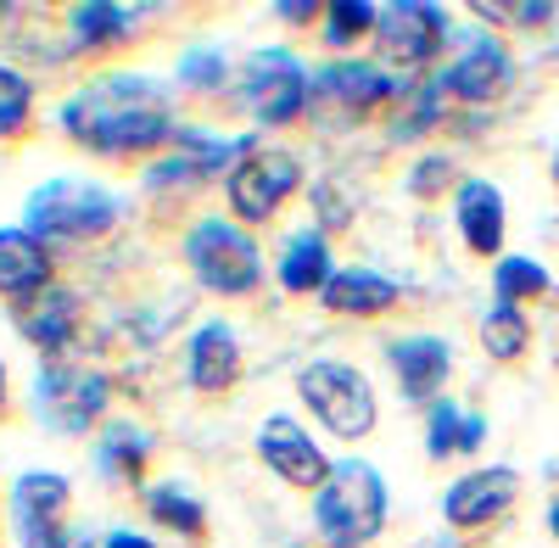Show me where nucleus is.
Wrapping results in <instances>:
<instances>
[{
    "label": "nucleus",
    "mask_w": 559,
    "mask_h": 548,
    "mask_svg": "<svg viewBox=\"0 0 559 548\" xmlns=\"http://www.w3.org/2000/svg\"><path fill=\"white\" fill-rule=\"evenodd\" d=\"M62 134L90 157H152L174 146V96L152 73H90L57 107Z\"/></svg>",
    "instance_id": "nucleus-1"
},
{
    "label": "nucleus",
    "mask_w": 559,
    "mask_h": 548,
    "mask_svg": "<svg viewBox=\"0 0 559 548\" xmlns=\"http://www.w3.org/2000/svg\"><path fill=\"white\" fill-rule=\"evenodd\" d=\"M123 218V196L107 191L102 179L90 174H51L45 186L28 191L23 202V230H34L45 247H84V241H102L118 230Z\"/></svg>",
    "instance_id": "nucleus-2"
},
{
    "label": "nucleus",
    "mask_w": 559,
    "mask_h": 548,
    "mask_svg": "<svg viewBox=\"0 0 559 548\" xmlns=\"http://www.w3.org/2000/svg\"><path fill=\"white\" fill-rule=\"evenodd\" d=\"M386 476L353 453V460H336L313 492V532L324 548H369L386 532Z\"/></svg>",
    "instance_id": "nucleus-3"
},
{
    "label": "nucleus",
    "mask_w": 559,
    "mask_h": 548,
    "mask_svg": "<svg viewBox=\"0 0 559 548\" xmlns=\"http://www.w3.org/2000/svg\"><path fill=\"white\" fill-rule=\"evenodd\" d=\"M179 258L191 269V281L213 297H252L263 286V252H258L252 230L224 213L197 218L179 241Z\"/></svg>",
    "instance_id": "nucleus-4"
},
{
    "label": "nucleus",
    "mask_w": 559,
    "mask_h": 548,
    "mask_svg": "<svg viewBox=\"0 0 559 548\" xmlns=\"http://www.w3.org/2000/svg\"><path fill=\"white\" fill-rule=\"evenodd\" d=\"M408 79L364 62V57H331L324 68H313V90H308V118L331 123V129H353L364 118H376L381 107H397L408 96Z\"/></svg>",
    "instance_id": "nucleus-5"
},
{
    "label": "nucleus",
    "mask_w": 559,
    "mask_h": 548,
    "mask_svg": "<svg viewBox=\"0 0 559 548\" xmlns=\"http://www.w3.org/2000/svg\"><path fill=\"white\" fill-rule=\"evenodd\" d=\"M297 397H302L308 415L331 437H342V442H364L369 431L381 426L376 386H369L364 370H353V364H342V358L302 364V370H297Z\"/></svg>",
    "instance_id": "nucleus-6"
},
{
    "label": "nucleus",
    "mask_w": 559,
    "mask_h": 548,
    "mask_svg": "<svg viewBox=\"0 0 559 548\" xmlns=\"http://www.w3.org/2000/svg\"><path fill=\"white\" fill-rule=\"evenodd\" d=\"M28 408L45 431L57 437H84L90 426L107 420L112 408V376L90 370V364H39L28 381Z\"/></svg>",
    "instance_id": "nucleus-7"
},
{
    "label": "nucleus",
    "mask_w": 559,
    "mask_h": 548,
    "mask_svg": "<svg viewBox=\"0 0 559 548\" xmlns=\"http://www.w3.org/2000/svg\"><path fill=\"white\" fill-rule=\"evenodd\" d=\"M308 90H313V73L302 68L297 51H286V45H258L241 62L236 96L258 129H292L297 118H308Z\"/></svg>",
    "instance_id": "nucleus-8"
},
{
    "label": "nucleus",
    "mask_w": 559,
    "mask_h": 548,
    "mask_svg": "<svg viewBox=\"0 0 559 548\" xmlns=\"http://www.w3.org/2000/svg\"><path fill=\"white\" fill-rule=\"evenodd\" d=\"M68 510H73V487L62 470H23L7 498L17 548H90V537L68 526Z\"/></svg>",
    "instance_id": "nucleus-9"
},
{
    "label": "nucleus",
    "mask_w": 559,
    "mask_h": 548,
    "mask_svg": "<svg viewBox=\"0 0 559 548\" xmlns=\"http://www.w3.org/2000/svg\"><path fill=\"white\" fill-rule=\"evenodd\" d=\"M297 191H302V163H297V152L269 146V141H263L258 152H247L236 168H229V179H224L229 218L247 224V230H252V224H269Z\"/></svg>",
    "instance_id": "nucleus-10"
},
{
    "label": "nucleus",
    "mask_w": 559,
    "mask_h": 548,
    "mask_svg": "<svg viewBox=\"0 0 559 548\" xmlns=\"http://www.w3.org/2000/svg\"><path fill=\"white\" fill-rule=\"evenodd\" d=\"M448 34H453V17L431 7V0H392V7H381V23H376L381 57L403 73L431 68L448 51Z\"/></svg>",
    "instance_id": "nucleus-11"
},
{
    "label": "nucleus",
    "mask_w": 559,
    "mask_h": 548,
    "mask_svg": "<svg viewBox=\"0 0 559 548\" xmlns=\"http://www.w3.org/2000/svg\"><path fill=\"white\" fill-rule=\"evenodd\" d=\"M258 460L297 492H319L336 460H324V448L313 442V431L292 415H269L258 426Z\"/></svg>",
    "instance_id": "nucleus-12"
},
{
    "label": "nucleus",
    "mask_w": 559,
    "mask_h": 548,
    "mask_svg": "<svg viewBox=\"0 0 559 548\" xmlns=\"http://www.w3.org/2000/svg\"><path fill=\"white\" fill-rule=\"evenodd\" d=\"M12 325L28 347H39L51 364H62V353L79 347V331H84V297L73 286H51L28 302L12 308Z\"/></svg>",
    "instance_id": "nucleus-13"
},
{
    "label": "nucleus",
    "mask_w": 559,
    "mask_h": 548,
    "mask_svg": "<svg viewBox=\"0 0 559 548\" xmlns=\"http://www.w3.org/2000/svg\"><path fill=\"white\" fill-rule=\"evenodd\" d=\"M437 79L448 84V102L487 107V102H498L503 90L515 84V62H509L503 39H492V34H471V39H464V51H459Z\"/></svg>",
    "instance_id": "nucleus-14"
},
{
    "label": "nucleus",
    "mask_w": 559,
    "mask_h": 548,
    "mask_svg": "<svg viewBox=\"0 0 559 548\" xmlns=\"http://www.w3.org/2000/svg\"><path fill=\"white\" fill-rule=\"evenodd\" d=\"M521 492V476L509 465H481V470H464L448 492H442V521L453 532H481L492 526Z\"/></svg>",
    "instance_id": "nucleus-15"
},
{
    "label": "nucleus",
    "mask_w": 559,
    "mask_h": 548,
    "mask_svg": "<svg viewBox=\"0 0 559 548\" xmlns=\"http://www.w3.org/2000/svg\"><path fill=\"white\" fill-rule=\"evenodd\" d=\"M241 370H247V353H241L236 325L207 319V325L191 331V342H185V386H191V392L224 397L229 386L241 381Z\"/></svg>",
    "instance_id": "nucleus-16"
},
{
    "label": "nucleus",
    "mask_w": 559,
    "mask_h": 548,
    "mask_svg": "<svg viewBox=\"0 0 559 548\" xmlns=\"http://www.w3.org/2000/svg\"><path fill=\"white\" fill-rule=\"evenodd\" d=\"M386 364H392V381H397V392H403V403H437L442 397V386H448V376H453V342H442V336H397L392 347H386Z\"/></svg>",
    "instance_id": "nucleus-17"
},
{
    "label": "nucleus",
    "mask_w": 559,
    "mask_h": 548,
    "mask_svg": "<svg viewBox=\"0 0 559 548\" xmlns=\"http://www.w3.org/2000/svg\"><path fill=\"white\" fill-rule=\"evenodd\" d=\"M397 302H403V281H392L386 269H369V263L336 269L331 286L319 291V308L336 319H386Z\"/></svg>",
    "instance_id": "nucleus-18"
},
{
    "label": "nucleus",
    "mask_w": 559,
    "mask_h": 548,
    "mask_svg": "<svg viewBox=\"0 0 559 548\" xmlns=\"http://www.w3.org/2000/svg\"><path fill=\"white\" fill-rule=\"evenodd\" d=\"M453 224H459V236L464 247H471L476 258H503V191L492 186V179H459V191H453Z\"/></svg>",
    "instance_id": "nucleus-19"
},
{
    "label": "nucleus",
    "mask_w": 559,
    "mask_h": 548,
    "mask_svg": "<svg viewBox=\"0 0 559 548\" xmlns=\"http://www.w3.org/2000/svg\"><path fill=\"white\" fill-rule=\"evenodd\" d=\"M51 247L23 224H0V297L28 302L39 291H51Z\"/></svg>",
    "instance_id": "nucleus-20"
},
{
    "label": "nucleus",
    "mask_w": 559,
    "mask_h": 548,
    "mask_svg": "<svg viewBox=\"0 0 559 548\" xmlns=\"http://www.w3.org/2000/svg\"><path fill=\"white\" fill-rule=\"evenodd\" d=\"M280 291H292V297H319L324 286H331V274H336V258H331V236L324 230H297L286 247H280Z\"/></svg>",
    "instance_id": "nucleus-21"
},
{
    "label": "nucleus",
    "mask_w": 559,
    "mask_h": 548,
    "mask_svg": "<svg viewBox=\"0 0 559 548\" xmlns=\"http://www.w3.org/2000/svg\"><path fill=\"white\" fill-rule=\"evenodd\" d=\"M146 12H129V7H112V0H79V7L62 12L68 23V51H112L134 34V23Z\"/></svg>",
    "instance_id": "nucleus-22"
},
{
    "label": "nucleus",
    "mask_w": 559,
    "mask_h": 548,
    "mask_svg": "<svg viewBox=\"0 0 559 548\" xmlns=\"http://www.w3.org/2000/svg\"><path fill=\"white\" fill-rule=\"evenodd\" d=\"M146 460H152V437L140 426H129V420L102 426V437H96V476L102 481L134 487L140 476H146Z\"/></svg>",
    "instance_id": "nucleus-23"
},
{
    "label": "nucleus",
    "mask_w": 559,
    "mask_h": 548,
    "mask_svg": "<svg viewBox=\"0 0 559 548\" xmlns=\"http://www.w3.org/2000/svg\"><path fill=\"white\" fill-rule=\"evenodd\" d=\"M487 442V420L459 408L453 397H437L426 408V460H448V453H476Z\"/></svg>",
    "instance_id": "nucleus-24"
},
{
    "label": "nucleus",
    "mask_w": 559,
    "mask_h": 548,
    "mask_svg": "<svg viewBox=\"0 0 559 548\" xmlns=\"http://www.w3.org/2000/svg\"><path fill=\"white\" fill-rule=\"evenodd\" d=\"M146 515H152V526H163V532H174L185 543L207 537V504L185 481H152L146 487Z\"/></svg>",
    "instance_id": "nucleus-25"
},
{
    "label": "nucleus",
    "mask_w": 559,
    "mask_h": 548,
    "mask_svg": "<svg viewBox=\"0 0 559 548\" xmlns=\"http://www.w3.org/2000/svg\"><path fill=\"white\" fill-rule=\"evenodd\" d=\"M376 23H381V7H369V0H331L319 17V45L347 57L358 39H376Z\"/></svg>",
    "instance_id": "nucleus-26"
},
{
    "label": "nucleus",
    "mask_w": 559,
    "mask_h": 548,
    "mask_svg": "<svg viewBox=\"0 0 559 548\" xmlns=\"http://www.w3.org/2000/svg\"><path fill=\"white\" fill-rule=\"evenodd\" d=\"M28 123H34V79L0 62V141H23Z\"/></svg>",
    "instance_id": "nucleus-27"
},
{
    "label": "nucleus",
    "mask_w": 559,
    "mask_h": 548,
    "mask_svg": "<svg viewBox=\"0 0 559 548\" xmlns=\"http://www.w3.org/2000/svg\"><path fill=\"white\" fill-rule=\"evenodd\" d=\"M526 342H532V325H526V313L515 308V302H492L487 313H481V347L492 353V358H521L526 353Z\"/></svg>",
    "instance_id": "nucleus-28"
},
{
    "label": "nucleus",
    "mask_w": 559,
    "mask_h": 548,
    "mask_svg": "<svg viewBox=\"0 0 559 548\" xmlns=\"http://www.w3.org/2000/svg\"><path fill=\"white\" fill-rule=\"evenodd\" d=\"M224 79H229V57L218 51V45H191V51H179V62H174V84L197 90V96L224 90Z\"/></svg>",
    "instance_id": "nucleus-29"
},
{
    "label": "nucleus",
    "mask_w": 559,
    "mask_h": 548,
    "mask_svg": "<svg viewBox=\"0 0 559 548\" xmlns=\"http://www.w3.org/2000/svg\"><path fill=\"white\" fill-rule=\"evenodd\" d=\"M492 291H498V302H526V297H543L548 291V269L537 263V258H498V269H492Z\"/></svg>",
    "instance_id": "nucleus-30"
},
{
    "label": "nucleus",
    "mask_w": 559,
    "mask_h": 548,
    "mask_svg": "<svg viewBox=\"0 0 559 548\" xmlns=\"http://www.w3.org/2000/svg\"><path fill=\"white\" fill-rule=\"evenodd\" d=\"M453 157L448 152H437V157H419L414 163V174H408V196H419V202H431V196H442L448 186H453Z\"/></svg>",
    "instance_id": "nucleus-31"
},
{
    "label": "nucleus",
    "mask_w": 559,
    "mask_h": 548,
    "mask_svg": "<svg viewBox=\"0 0 559 548\" xmlns=\"http://www.w3.org/2000/svg\"><path fill=\"white\" fill-rule=\"evenodd\" d=\"M476 17L481 23H526V28H543V23H554V7H476Z\"/></svg>",
    "instance_id": "nucleus-32"
},
{
    "label": "nucleus",
    "mask_w": 559,
    "mask_h": 548,
    "mask_svg": "<svg viewBox=\"0 0 559 548\" xmlns=\"http://www.w3.org/2000/svg\"><path fill=\"white\" fill-rule=\"evenodd\" d=\"M313 213H319L324 230H342V224L353 218V207L336 196V186H319V191H313Z\"/></svg>",
    "instance_id": "nucleus-33"
},
{
    "label": "nucleus",
    "mask_w": 559,
    "mask_h": 548,
    "mask_svg": "<svg viewBox=\"0 0 559 548\" xmlns=\"http://www.w3.org/2000/svg\"><path fill=\"white\" fill-rule=\"evenodd\" d=\"M274 17H280V23H297V28H313V23L324 17V7H313V0H308V7H286V0H280Z\"/></svg>",
    "instance_id": "nucleus-34"
},
{
    "label": "nucleus",
    "mask_w": 559,
    "mask_h": 548,
    "mask_svg": "<svg viewBox=\"0 0 559 548\" xmlns=\"http://www.w3.org/2000/svg\"><path fill=\"white\" fill-rule=\"evenodd\" d=\"M102 548H157L146 532H134V526H112L107 537H102Z\"/></svg>",
    "instance_id": "nucleus-35"
},
{
    "label": "nucleus",
    "mask_w": 559,
    "mask_h": 548,
    "mask_svg": "<svg viewBox=\"0 0 559 548\" xmlns=\"http://www.w3.org/2000/svg\"><path fill=\"white\" fill-rule=\"evenodd\" d=\"M548 532L559 537V498H554V504H548Z\"/></svg>",
    "instance_id": "nucleus-36"
},
{
    "label": "nucleus",
    "mask_w": 559,
    "mask_h": 548,
    "mask_svg": "<svg viewBox=\"0 0 559 548\" xmlns=\"http://www.w3.org/2000/svg\"><path fill=\"white\" fill-rule=\"evenodd\" d=\"M0 408H7V364H0Z\"/></svg>",
    "instance_id": "nucleus-37"
},
{
    "label": "nucleus",
    "mask_w": 559,
    "mask_h": 548,
    "mask_svg": "<svg viewBox=\"0 0 559 548\" xmlns=\"http://www.w3.org/2000/svg\"><path fill=\"white\" fill-rule=\"evenodd\" d=\"M554 186H559V152H554Z\"/></svg>",
    "instance_id": "nucleus-38"
}]
</instances>
